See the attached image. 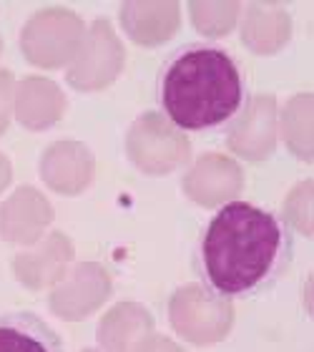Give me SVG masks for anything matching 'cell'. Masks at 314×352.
I'll use <instances>...</instances> for the list:
<instances>
[{
    "instance_id": "obj_1",
    "label": "cell",
    "mask_w": 314,
    "mask_h": 352,
    "mask_svg": "<svg viewBox=\"0 0 314 352\" xmlns=\"http://www.w3.org/2000/svg\"><path fill=\"white\" fill-rule=\"evenodd\" d=\"M294 257V232L277 212L249 201L224 204L197 244L199 277L219 300L269 292Z\"/></svg>"
},
{
    "instance_id": "obj_2",
    "label": "cell",
    "mask_w": 314,
    "mask_h": 352,
    "mask_svg": "<svg viewBox=\"0 0 314 352\" xmlns=\"http://www.w3.org/2000/svg\"><path fill=\"white\" fill-rule=\"evenodd\" d=\"M236 60L219 45L189 43L168 56L156 81V98L171 124L183 131H214L244 106Z\"/></svg>"
},
{
    "instance_id": "obj_3",
    "label": "cell",
    "mask_w": 314,
    "mask_h": 352,
    "mask_svg": "<svg viewBox=\"0 0 314 352\" xmlns=\"http://www.w3.org/2000/svg\"><path fill=\"white\" fill-rule=\"evenodd\" d=\"M0 352H66L63 340L36 312H0Z\"/></svg>"
}]
</instances>
